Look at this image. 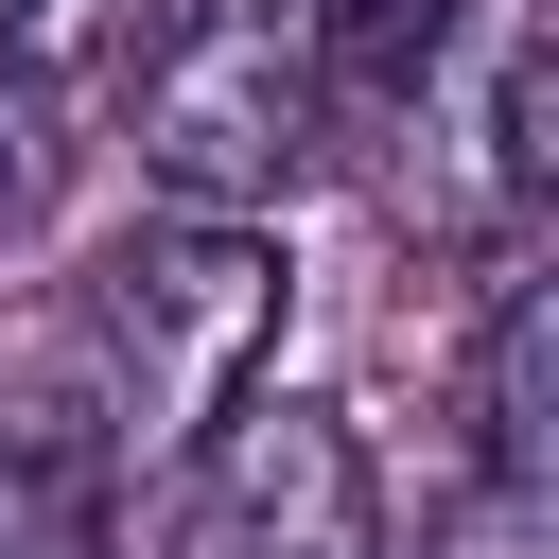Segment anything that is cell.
Instances as JSON below:
<instances>
[{
  "label": "cell",
  "instance_id": "obj_2",
  "mask_svg": "<svg viewBox=\"0 0 559 559\" xmlns=\"http://www.w3.org/2000/svg\"><path fill=\"white\" fill-rule=\"evenodd\" d=\"M122 105H140L157 210H192V227H280L332 175V140H349V87H332L297 0H192Z\"/></svg>",
  "mask_w": 559,
  "mask_h": 559
},
{
  "label": "cell",
  "instance_id": "obj_5",
  "mask_svg": "<svg viewBox=\"0 0 559 559\" xmlns=\"http://www.w3.org/2000/svg\"><path fill=\"white\" fill-rule=\"evenodd\" d=\"M175 17H192V0H0V35H17V52H35L70 105H87V122H105V105L157 70V35H175Z\"/></svg>",
  "mask_w": 559,
  "mask_h": 559
},
{
  "label": "cell",
  "instance_id": "obj_1",
  "mask_svg": "<svg viewBox=\"0 0 559 559\" xmlns=\"http://www.w3.org/2000/svg\"><path fill=\"white\" fill-rule=\"evenodd\" d=\"M87 402H105V454L122 472H192L245 402H262V349H280V227H192V210H157V227H122L105 262H87Z\"/></svg>",
  "mask_w": 559,
  "mask_h": 559
},
{
  "label": "cell",
  "instance_id": "obj_7",
  "mask_svg": "<svg viewBox=\"0 0 559 559\" xmlns=\"http://www.w3.org/2000/svg\"><path fill=\"white\" fill-rule=\"evenodd\" d=\"M70 175H87V105L0 35V245H35V227L70 210Z\"/></svg>",
  "mask_w": 559,
  "mask_h": 559
},
{
  "label": "cell",
  "instance_id": "obj_6",
  "mask_svg": "<svg viewBox=\"0 0 559 559\" xmlns=\"http://www.w3.org/2000/svg\"><path fill=\"white\" fill-rule=\"evenodd\" d=\"M297 17H314V52H332V87H349V105H419V87H437V52H454L489 0H297Z\"/></svg>",
  "mask_w": 559,
  "mask_h": 559
},
{
  "label": "cell",
  "instance_id": "obj_4",
  "mask_svg": "<svg viewBox=\"0 0 559 559\" xmlns=\"http://www.w3.org/2000/svg\"><path fill=\"white\" fill-rule=\"evenodd\" d=\"M105 524H122L105 402L70 367H0V559H105Z\"/></svg>",
  "mask_w": 559,
  "mask_h": 559
},
{
  "label": "cell",
  "instance_id": "obj_3",
  "mask_svg": "<svg viewBox=\"0 0 559 559\" xmlns=\"http://www.w3.org/2000/svg\"><path fill=\"white\" fill-rule=\"evenodd\" d=\"M157 559H384V472H367L349 402L262 384V402H245V419L175 472Z\"/></svg>",
  "mask_w": 559,
  "mask_h": 559
}]
</instances>
